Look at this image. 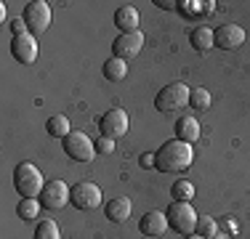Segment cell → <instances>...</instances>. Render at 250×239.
<instances>
[{"label": "cell", "mask_w": 250, "mask_h": 239, "mask_svg": "<svg viewBox=\"0 0 250 239\" xmlns=\"http://www.w3.org/2000/svg\"><path fill=\"white\" fill-rule=\"evenodd\" d=\"M165 229H170V226H168V215L160 213V210H149L144 218L139 220V231L144 237H163Z\"/></svg>", "instance_id": "obj_13"}, {"label": "cell", "mask_w": 250, "mask_h": 239, "mask_svg": "<svg viewBox=\"0 0 250 239\" xmlns=\"http://www.w3.org/2000/svg\"><path fill=\"white\" fill-rule=\"evenodd\" d=\"M210 93L205 91V88H192V93H189V106H192L194 112H208L210 109Z\"/></svg>", "instance_id": "obj_20"}, {"label": "cell", "mask_w": 250, "mask_h": 239, "mask_svg": "<svg viewBox=\"0 0 250 239\" xmlns=\"http://www.w3.org/2000/svg\"><path fill=\"white\" fill-rule=\"evenodd\" d=\"M40 199H21L19 205H16V215H19L21 220H35L40 213Z\"/></svg>", "instance_id": "obj_22"}, {"label": "cell", "mask_w": 250, "mask_h": 239, "mask_svg": "<svg viewBox=\"0 0 250 239\" xmlns=\"http://www.w3.org/2000/svg\"><path fill=\"white\" fill-rule=\"evenodd\" d=\"M189 43H192L194 51H208V48L216 45V40H213V29L210 27H194L192 32H189Z\"/></svg>", "instance_id": "obj_17"}, {"label": "cell", "mask_w": 250, "mask_h": 239, "mask_svg": "<svg viewBox=\"0 0 250 239\" xmlns=\"http://www.w3.org/2000/svg\"><path fill=\"white\" fill-rule=\"evenodd\" d=\"M69 191L72 189H69L62 178L45 181V189H43V194H40V205H43L45 210H62L69 202Z\"/></svg>", "instance_id": "obj_9"}, {"label": "cell", "mask_w": 250, "mask_h": 239, "mask_svg": "<svg viewBox=\"0 0 250 239\" xmlns=\"http://www.w3.org/2000/svg\"><path fill=\"white\" fill-rule=\"evenodd\" d=\"M192 162H194L192 143L178 141V139L165 141L163 146L154 152V167L163 170V173H184Z\"/></svg>", "instance_id": "obj_1"}, {"label": "cell", "mask_w": 250, "mask_h": 239, "mask_svg": "<svg viewBox=\"0 0 250 239\" xmlns=\"http://www.w3.org/2000/svg\"><path fill=\"white\" fill-rule=\"evenodd\" d=\"M99 130L104 139H112V141L123 139L128 133V112H123V109L104 112V117L99 120Z\"/></svg>", "instance_id": "obj_10"}, {"label": "cell", "mask_w": 250, "mask_h": 239, "mask_svg": "<svg viewBox=\"0 0 250 239\" xmlns=\"http://www.w3.org/2000/svg\"><path fill=\"white\" fill-rule=\"evenodd\" d=\"M115 27H120V32H136L139 29V11L133 5H120L115 11Z\"/></svg>", "instance_id": "obj_16"}, {"label": "cell", "mask_w": 250, "mask_h": 239, "mask_svg": "<svg viewBox=\"0 0 250 239\" xmlns=\"http://www.w3.org/2000/svg\"><path fill=\"white\" fill-rule=\"evenodd\" d=\"M187 239H205V237H200V234H189Z\"/></svg>", "instance_id": "obj_28"}, {"label": "cell", "mask_w": 250, "mask_h": 239, "mask_svg": "<svg viewBox=\"0 0 250 239\" xmlns=\"http://www.w3.org/2000/svg\"><path fill=\"white\" fill-rule=\"evenodd\" d=\"M14 186L21 194V199H35L43 194L45 178L32 162H19L14 167Z\"/></svg>", "instance_id": "obj_2"}, {"label": "cell", "mask_w": 250, "mask_h": 239, "mask_svg": "<svg viewBox=\"0 0 250 239\" xmlns=\"http://www.w3.org/2000/svg\"><path fill=\"white\" fill-rule=\"evenodd\" d=\"M139 162H141V167H152L154 165V154H141Z\"/></svg>", "instance_id": "obj_27"}, {"label": "cell", "mask_w": 250, "mask_h": 239, "mask_svg": "<svg viewBox=\"0 0 250 239\" xmlns=\"http://www.w3.org/2000/svg\"><path fill=\"white\" fill-rule=\"evenodd\" d=\"M194 234H200V237H205V239H213L218 234V226H216V220L213 218H197V229H194Z\"/></svg>", "instance_id": "obj_24"}, {"label": "cell", "mask_w": 250, "mask_h": 239, "mask_svg": "<svg viewBox=\"0 0 250 239\" xmlns=\"http://www.w3.org/2000/svg\"><path fill=\"white\" fill-rule=\"evenodd\" d=\"M96 152H99V154H112V152H115V141H112V139H104V136H99Z\"/></svg>", "instance_id": "obj_25"}, {"label": "cell", "mask_w": 250, "mask_h": 239, "mask_svg": "<svg viewBox=\"0 0 250 239\" xmlns=\"http://www.w3.org/2000/svg\"><path fill=\"white\" fill-rule=\"evenodd\" d=\"M101 189L93 181H80L75 183L72 191H69V202L77 207V210H96L101 205Z\"/></svg>", "instance_id": "obj_7"}, {"label": "cell", "mask_w": 250, "mask_h": 239, "mask_svg": "<svg viewBox=\"0 0 250 239\" xmlns=\"http://www.w3.org/2000/svg\"><path fill=\"white\" fill-rule=\"evenodd\" d=\"M213 40H216V48H221V51H234L245 43V29L237 27V24H224V27L213 29Z\"/></svg>", "instance_id": "obj_12"}, {"label": "cell", "mask_w": 250, "mask_h": 239, "mask_svg": "<svg viewBox=\"0 0 250 239\" xmlns=\"http://www.w3.org/2000/svg\"><path fill=\"white\" fill-rule=\"evenodd\" d=\"M213 239H229V237H226V234H216V237H213Z\"/></svg>", "instance_id": "obj_29"}, {"label": "cell", "mask_w": 250, "mask_h": 239, "mask_svg": "<svg viewBox=\"0 0 250 239\" xmlns=\"http://www.w3.org/2000/svg\"><path fill=\"white\" fill-rule=\"evenodd\" d=\"M189 93H192V88H187V82H170L154 96V109L165 112V115L181 112L189 104Z\"/></svg>", "instance_id": "obj_3"}, {"label": "cell", "mask_w": 250, "mask_h": 239, "mask_svg": "<svg viewBox=\"0 0 250 239\" xmlns=\"http://www.w3.org/2000/svg\"><path fill=\"white\" fill-rule=\"evenodd\" d=\"M64 154H69V159H75V162H91L96 157V143L88 139L85 133L72 130L64 139Z\"/></svg>", "instance_id": "obj_5"}, {"label": "cell", "mask_w": 250, "mask_h": 239, "mask_svg": "<svg viewBox=\"0 0 250 239\" xmlns=\"http://www.w3.org/2000/svg\"><path fill=\"white\" fill-rule=\"evenodd\" d=\"M11 29H14V35H24V32H29L27 24H24V19H16L14 24H11Z\"/></svg>", "instance_id": "obj_26"}, {"label": "cell", "mask_w": 250, "mask_h": 239, "mask_svg": "<svg viewBox=\"0 0 250 239\" xmlns=\"http://www.w3.org/2000/svg\"><path fill=\"white\" fill-rule=\"evenodd\" d=\"M170 197H173L176 202H189V199L194 197L192 181H187V178H178L173 186H170Z\"/></svg>", "instance_id": "obj_21"}, {"label": "cell", "mask_w": 250, "mask_h": 239, "mask_svg": "<svg viewBox=\"0 0 250 239\" xmlns=\"http://www.w3.org/2000/svg\"><path fill=\"white\" fill-rule=\"evenodd\" d=\"M45 130H48V136H53V139H67L72 130H69V120L64 115H53L48 117V122H45Z\"/></svg>", "instance_id": "obj_18"}, {"label": "cell", "mask_w": 250, "mask_h": 239, "mask_svg": "<svg viewBox=\"0 0 250 239\" xmlns=\"http://www.w3.org/2000/svg\"><path fill=\"white\" fill-rule=\"evenodd\" d=\"M35 239H59V226L53 220H40L38 229H35Z\"/></svg>", "instance_id": "obj_23"}, {"label": "cell", "mask_w": 250, "mask_h": 239, "mask_svg": "<svg viewBox=\"0 0 250 239\" xmlns=\"http://www.w3.org/2000/svg\"><path fill=\"white\" fill-rule=\"evenodd\" d=\"M130 210H133V205H130L128 197H115V199H109L104 205V215L112 223H125L130 218Z\"/></svg>", "instance_id": "obj_14"}, {"label": "cell", "mask_w": 250, "mask_h": 239, "mask_svg": "<svg viewBox=\"0 0 250 239\" xmlns=\"http://www.w3.org/2000/svg\"><path fill=\"white\" fill-rule=\"evenodd\" d=\"M125 75H128V67H125L123 59H115V56H112V59H106V61H104V77H106L109 82H120Z\"/></svg>", "instance_id": "obj_19"}, {"label": "cell", "mask_w": 250, "mask_h": 239, "mask_svg": "<svg viewBox=\"0 0 250 239\" xmlns=\"http://www.w3.org/2000/svg\"><path fill=\"white\" fill-rule=\"evenodd\" d=\"M24 24L32 35H43L45 29L51 27V5L45 0H32V3L24 5Z\"/></svg>", "instance_id": "obj_6"}, {"label": "cell", "mask_w": 250, "mask_h": 239, "mask_svg": "<svg viewBox=\"0 0 250 239\" xmlns=\"http://www.w3.org/2000/svg\"><path fill=\"white\" fill-rule=\"evenodd\" d=\"M165 215H168V226L173 231H178L181 237H189L194 234V229H197V218L200 215L194 213V207L189 205V202H170L168 210H165Z\"/></svg>", "instance_id": "obj_4"}, {"label": "cell", "mask_w": 250, "mask_h": 239, "mask_svg": "<svg viewBox=\"0 0 250 239\" xmlns=\"http://www.w3.org/2000/svg\"><path fill=\"white\" fill-rule=\"evenodd\" d=\"M141 48H144V32L141 29H136V32H120L115 38V43H112V56L125 61V59L139 56Z\"/></svg>", "instance_id": "obj_8"}, {"label": "cell", "mask_w": 250, "mask_h": 239, "mask_svg": "<svg viewBox=\"0 0 250 239\" xmlns=\"http://www.w3.org/2000/svg\"><path fill=\"white\" fill-rule=\"evenodd\" d=\"M176 139L178 141H187V143H194L200 139V122L197 117H178L176 120Z\"/></svg>", "instance_id": "obj_15"}, {"label": "cell", "mask_w": 250, "mask_h": 239, "mask_svg": "<svg viewBox=\"0 0 250 239\" xmlns=\"http://www.w3.org/2000/svg\"><path fill=\"white\" fill-rule=\"evenodd\" d=\"M11 53H14V59L21 64H35V59H38V38H35L32 32L14 35V40H11Z\"/></svg>", "instance_id": "obj_11"}]
</instances>
